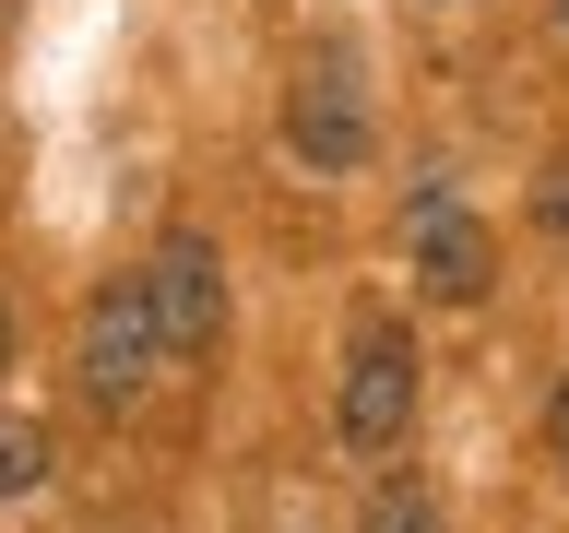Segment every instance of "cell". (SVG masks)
Listing matches in <instances>:
<instances>
[{
    "label": "cell",
    "instance_id": "cell-10",
    "mask_svg": "<svg viewBox=\"0 0 569 533\" xmlns=\"http://www.w3.org/2000/svg\"><path fill=\"white\" fill-rule=\"evenodd\" d=\"M558 24H569V0H558Z\"/></svg>",
    "mask_w": 569,
    "mask_h": 533
},
{
    "label": "cell",
    "instance_id": "cell-3",
    "mask_svg": "<svg viewBox=\"0 0 569 533\" xmlns=\"http://www.w3.org/2000/svg\"><path fill=\"white\" fill-rule=\"evenodd\" d=\"M403 415H416V344H403L391 320H368L356 355H345V439L356 451H391Z\"/></svg>",
    "mask_w": 569,
    "mask_h": 533
},
{
    "label": "cell",
    "instance_id": "cell-1",
    "mask_svg": "<svg viewBox=\"0 0 569 533\" xmlns=\"http://www.w3.org/2000/svg\"><path fill=\"white\" fill-rule=\"evenodd\" d=\"M154 309H142V273L96 284V309H83V403H107V415H131L142 391H154Z\"/></svg>",
    "mask_w": 569,
    "mask_h": 533
},
{
    "label": "cell",
    "instance_id": "cell-8",
    "mask_svg": "<svg viewBox=\"0 0 569 533\" xmlns=\"http://www.w3.org/2000/svg\"><path fill=\"white\" fill-rule=\"evenodd\" d=\"M546 462L569 474V380H558V403H546Z\"/></svg>",
    "mask_w": 569,
    "mask_h": 533
},
{
    "label": "cell",
    "instance_id": "cell-7",
    "mask_svg": "<svg viewBox=\"0 0 569 533\" xmlns=\"http://www.w3.org/2000/svg\"><path fill=\"white\" fill-rule=\"evenodd\" d=\"M356 533H439V497H427V486H368Z\"/></svg>",
    "mask_w": 569,
    "mask_h": 533
},
{
    "label": "cell",
    "instance_id": "cell-9",
    "mask_svg": "<svg viewBox=\"0 0 569 533\" xmlns=\"http://www.w3.org/2000/svg\"><path fill=\"white\" fill-rule=\"evenodd\" d=\"M0 368H12V320H0Z\"/></svg>",
    "mask_w": 569,
    "mask_h": 533
},
{
    "label": "cell",
    "instance_id": "cell-2",
    "mask_svg": "<svg viewBox=\"0 0 569 533\" xmlns=\"http://www.w3.org/2000/svg\"><path fill=\"white\" fill-rule=\"evenodd\" d=\"M142 309H154V344L167 355H202L213 332H226V261H213V238L178 225V238L142 261Z\"/></svg>",
    "mask_w": 569,
    "mask_h": 533
},
{
    "label": "cell",
    "instance_id": "cell-6",
    "mask_svg": "<svg viewBox=\"0 0 569 533\" xmlns=\"http://www.w3.org/2000/svg\"><path fill=\"white\" fill-rule=\"evenodd\" d=\"M36 486H48V426L0 415V497H36Z\"/></svg>",
    "mask_w": 569,
    "mask_h": 533
},
{
    "label": "cell",
    "instance_id": "cell-4",
    "mask_svg": "<svg viewBox=\"0 0 569 533\" xmlns=\"http://www.w3.org/2000/svg\"><path fill=\"white\" fill-rule=\"evenodd\" d=\"M284 154H297L309 178L368 167V107H356V83H345V71H309V83L284 95Z\"/></svg>",
    "mask_w": 569,
    "mask_h": 533
},
{
    "label": "cell",
    "instance_id": "cell-5",
    "mask_svg": "<svg viewBox=\"0 0 569 533\" xmlns=\"http://www.w3.org/2000/svg\"><path fill=\"white\" fill-rule=\"evenodd\" d=\"M416 284L439 296V309H475V296L498 284V238L462 202H416Z\"/></svg>",
    "mask_w": 569,
    "mask_h": 533
}]
</instances>
